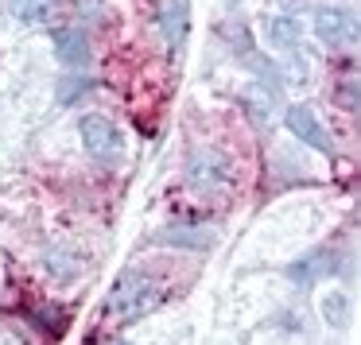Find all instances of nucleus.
I'll return each instance as SVG.
<instances>
[{
    "instance_id": "f257e3e1",
    "label": "nucleus",
    "mask_w": 361,
    "mask_h": 345,
    "mask_svg": "<svg viewBox=\"0 0 361 345\" xmlns=\"http://www.w3.org/2000/svg\"><path fill=\"white\" fill-rule=\"evenodd\" d=\"M164 295H167V291H164V283H159L156 275L133 268V272L117 275V283H113L109 314L117 322H140V318H148V314L164 303Z\"/></svg>"
},
{
    "instance_id": "6e6552de",
    "label": "nucleus",
    "mask_w": 361,
    "mask_h": 345,
    "mask_svg": "<svg viewBox=\"0 0 361 345\" xmlns=\"http://www.w3.org/2000/svg\"><path fill=\"white\" fill-rule=\"evenodd\" d=\"M264 35H268V43H272L276 51H295L299 39H303V27H299V20H291V16H268L264 20Z\"/></svg>"
},
{
    "instance_id": "1a4fd4ad",
    "label": "nucleus",
    "mask_w": 361,
    "mask_h": 345,
    "mask_svg": "<svg viewBox=\"0 0 361 345\" xmlns=\"http://www.w3.org/2000/svg\"><path fill=\"white\" fill-rule=\"evenodd\" d=\"M59 4H63V0H8L12 16H16L20 24H51Z\"/></svg>"
},
{
    "instance_id": "f03ea898",
    "label": "nucleus",
    "mask_w": 361,
    "mask_h": 345,
    "mask_svg": "<svg viewBox=\"0 0 361 345\" xmlns=\"http://www.w3.org/2000/svg\"><path fill=\"white\" fill-rule=\"evenodd\" d=\"M78 132H82V144H86V151H90L94 159H102V163H117L121 151H125V136H121V128L113 125V120L97 117V113L82 117Z\"/></svg>"
},
{
    "instance_id": "20e7f679",
    "label": "nucleus",
    "mask_w": 361,
    "mask_h": 345,
    "mask_svg": "<svg viewBox=\"0 0 361 345\" xmlns=\"http://www.w3.org/2000/svg\"><path fill=\"white\" fill-rule=\"evenodd\" d=\"M314 35H319L326 47H353L357 43V16L342 4H322L314 8Z\"/></svg>"
},
{
    "instance_id": "f8f14e48",
    "label": "nucleus",
    "mask_w": 361,
    "mask_h": 345,
    "mask_svg": "<svg viewBox=\"0 0 361 345\" xmlns=\"http://www.w3.org/2000/svg\"><path fill=\"white\" fill-rule=\"evenodd\" d=\"M90 89H94V82H86V78H66L63 86H59V101H63V105H74L82 94H90Z\"/></svg>"
},
{
    "instance_id": "9d476101",
    "label": "nucleus",
    "mask_w": 361,
    "mask_h": 345,
    "mask_svg": "<svg viewBox=\"0 0 361 345\" xmlns=\"http://www.w3.org/2000/svg\"><path fill=\"white\" fill-rule=\"evenodd\" d=\"M159 244H179V249H206L214 241L210 229H198V225H171L156 237Z\"/></svg>"
},
{
    "instance_id": "4468645a",
    "label": "nucleus",
    "mask_w": 361,
    "mask_h": 345,
    "mask_svg": "<svg viewBox=\"0 0 361 345\" xmlns=\"http://www.w3.org/2000/svg\"><path fill=\"white\" fill-rule=\"evenodd\" d=\"M229 4H241V0H229Z\"/></svg>"
},
{
    "instance_id": "39448f33",
    "label": "nucleus",
    "mask_w": 361,
    "mask_h": 345,
    "mask_svg": "<svg viewBox=\"0 0 361 345\" xmlns=\"http://www.w3.org/2000/svg\"><path fill=\"white\" fill-rule=\"evenodd\" d=\"M283 125H288V132L295 136L299 144L322 151V156H334V140H330V132L322 128L319 113H314L311 105H291V109L283 113Z\"/></svg>"
},
{
    "instance_id": "9b49d317",
    "label": "nucleus",
    "mask_w": 361,
    "mask_h": 345,
    "mask_svg": "<svg viewBox=\"0 0 361 345\" xmlns=\"http://www.w3.org/2000/svg\"><path fill=\"white\" fill-rule=\"evenodd\" d=\"M322 318H326L330 330H342L345 318H350V295L345 291H326L322 295Z\"/></svg>"
},
{
    "instance_id": "7ed1b4c3",
    "label": "nucleus",
    "mask_w": 361,
    "mask_h": 345,
    "mask_svg": "<svg viewBox=\"0 0 361 345\" xmlns=\"http://www.w3.org/2000/svg\"><path fill=\"white\" fill-rule=\"evenodd\" d=\"M187 179L195 190H206V194H218L233 182V167L226 163V156H218L214 148H198L187 163Z\"/></svg>"
},
{
    "instance_id": "0eeeda50",
    "label": "nucleus",
    "mask_w": 361,
    "mask_h": 345,
    "mask_svg": "<svg viewBox=\"0 0 361 345\" xmlns=\"http://www.w3.org/2000/svg\"><path fill=\"white\" fill-rule=\"evenodd\" d=\"M55 47H59L63 66H90V58H94V51H90V35L78 32V27H63V32H55Z\"/></svg>"
},
{
    "instance_id": "423d86ee",
    "label": "nucleus",
    "mask_w": 361,
    "mask_h": 345,
    "mask_svg": "<svg viewBox=\"0 0 361 345\" xmlns=\"http://www.w3.org/2000/svg\"><path fill=\"white\" fill-rule=\"evenodd\" d=\"M334 264H338V260H334V252L314 249L311 256L295 260V264L288 268V280H291V283H299V287H314V283H319L322 275H334V272H338Z\"/></svg>"
},
{
    "instance_id": "ddd939ff",
    "label": "nucleus",
    "mask_w": 361,
    "mask_h": 345,
    "mask_svg": "<svg viewBox=\"0 0 361 345\" xmlns=\"http://www.w3.org/2000/svg\"><path fill=\"white\" fill-rule=\"evenodd\" d=\"M164 32L171 35V43H179V35H183V4H171V8H167V16H164Z\"/></svg>"
}]
</instances>
